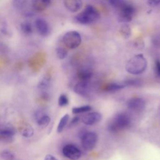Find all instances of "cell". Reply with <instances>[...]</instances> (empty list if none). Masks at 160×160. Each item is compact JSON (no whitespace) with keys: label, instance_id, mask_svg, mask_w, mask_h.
Returning <instances> with one entry per match:
<instances>
[{"label":"cell","instance_id":"7402d4cb","mask_svg":"<svg viewBox=\"0 0 160 160\" xmlns=\"http://www.w3.org/2000/svg\"><path fill=\"white\" fill-rule=\"evenodd\" d=\"M92 108L89 105H85V106H79V107H75L72 109V112L74 114H80V113H83L86 112H89L91 110Z\"/></svg>","mask_w":160,"mask_h":160},{"label":"cell","instance_id":"4316f807","mask_svg":"<svg viewBox=\"0 0 160 160\" xmlns=\"http://www.w3.org/2000/svg\"><path fill=\"white\" fill-rule=\"evenodd\" d=\"M34 134V129L31 126H26L22 131V135L25 138H30Z\"/></svg>","mask_w":160,"mask_h":160},{"label":"cell","instance_id":"1f68e13d","mask_svg":"<svg viewBox=\"0 0 160 160\" xmlns=\"http://www.w3.org/2000/svg\"><path fill=\"white\" fill-rule=\"evenodd\" d=\"M147 2L151 6H156L160 4V0H147Z\"/></svg>","mask_w":160,"mask_h":160},{"label":"cell","instance_id":"9a60e30c","mask_svg":"<svg viewBox=\"0 0 160 160\" xmlns=\"http://www.w3.org/2000/svg\"><path fill=\"white\" fill-rule=\"evenodd\" d=\"M119 34L124 39H128L131 35V28L127 23H123L119 28Z\"/></svg>","mask_w":160,"mask_h":160},{"label":"cell","instance_id":"52a82bcc","mask_svg":"<svg viewBox=\"0 0 160 160\" xmlns=\"http://www.w3.org/2000/svg\"><path fill=\"white\" fill-rule=\"evenodd\" d=\"M63 155L71 159V160H78L81 156V151L73 144H66L62 148Z\"/></svg>","mask_w":160,"mask_h":160},{"label":"cell","instance_id":"277c9868","mask_svg":"<svg viewBox=\"0 0 160 160\" xmlns=\"http://www.w3.org/2000/svg\"><path fill=\"white\" fill-rule=\"evenodd\" d=\"M62 42L68 48L75 49L81 44V37L78 31H70L64 34L62 37Z\"/></svg>","mask_w":160,"mask_h":160},{"label":"cell","instance_id":"8fae6325","mask_svg":"<svg viewBox=\"0 0 160 160\" xmlns=\"http://www.w3.org/2000/svg\"><path fill=\"white\" fill-rule=\"evenodd\" d=\"M63 2L66 9L71 12L78 11L82 6V0H63Z\"/></svg>","mask_w":160,"mask_h":160},{"label":"cell","instance_id":"d6a6232c","mask_svg":"<svg viewBox=\"0 0 160 160\" xmlns=\"http://www.w3.org/2000/svg\"><path fill=\"white\" fill-rule=\"evenodd\" d=\"M79 121V116H75L72 118L71 121L69 123V126H73L76 125Z\"/></svg>","mask_w":160,"mask_h":160},{"label":"cell","instance_id":"7c38bea8","mask_svg":"<svg viewBox=\"0 0 160 160\" xmlns=\"http://www.w3.org/2000/svg\"><path fill=\"white\" fill-rule=\"evenodd\" d=\"M74 91L82 96H86L90 92V87L86 81L76 84L74 87Z\"/></svg>","mask_w":160,"mask_h":160},{"label":"cell","instance_id":"484cf974","mask_svg":"<svg viewBox=\"0 0 160 160\" xmlns=\"http://www.w3.org/2000/svg\"><path fill=\"white\" fill-rule=\"evenodd\" d=\"M28 1V0H12V5L15 8L21 9L26 6Z\"/></svg>","mask_w":160,"mask_h":160},{"label":"cell","instance_id":"f546056e","mask_svg":"<svg viewBox=\"0 0 160 160\" xmlns=\"http://www.w3.org/2000/svg\"><path fill=\"white\" fill-rule=\"evenodd\" d=\"M46 114L45 112L42 109H38V111H36L34 113V118L35 120L37 121L38 119H39L41 117H42L43 115Z\"/></svg>","mask_w":160,"mask_h":160},{"label":"cell","instance_id":"ac0fdd59","mask_svg":"<svg viewBox=\"0 0 160 160\" xmlns=\"http://www.w3.org/2000/svg\"><path fill=\"white\" fill-rule=\"evenodd\" d=\"M69 114H64L61 118V119L59 120V123H58V125L57 126V132L58 133H60L61 132L64 128L66 127V126L67 125L68 122V121H69Z\"/></svg>","mask_w":160,"mask_h":160},{"label":"cell","instance_id":"d6986e66","mask_svg":"<svg viewBox=\"0 0 160 160\" xmlns=\"http://www.w3.org/2000/svg\"><path fill=\"white\" fill-rule=\"evenodd\" d=\"M125 87H126V86L124 84L113 82V83L108 84L106 86L105 89H106V91H109V92H115V91L121 90V89L124 88Z\"/></svg>","mask_w":160,"mask_h":160},{"label":"cell","instance_id":"6da1fadb","mask_svg":"<svg viewBox=\"0 0 160 160\" xmlns=\"http://www.w3.org/2000/svg\"><path fill=\"white\" fill-rule=\"evenodd\" d=\"M147 68V61L142 54H136L127 62L126 70L133 75H139L143 73Z\"/></svg>","mask_w":160,"mask_h":160},{"label":"cell","instance_id":"3957f363","mask_svg":"<svg viewBox=\"0 0 160 160\" xmlns=\"http://www.w3.org/2000/svg\"><path fill=\"white\" fill-rule=\"evenodd\" d=\"M131 119L128 114L124 112L117 114L108 125V129L111 132H118L129 128Z\"/></svg>","mask_w":160,"mask_h":160},{"label":"cell","instance_id":"f1b7e54d","mask_svg":"<svg viewBox=\"0 0 160 160\" xmlns=\"http://www.w3.org/2000/svg\"><path fill=\"white\" fill-rule=\"evenodd\" d=\"M123 84L127 86H139L141 85V81L138 79H131L126 80Z\"/></svg>","mask_w":160,"mask_h":160},{"label":"cell","instance_id":"30bf717a","mask_svg":"<svg viewBox=\"0 0 160 160\" xmlns=\"http://www.w3.org/2000/svg\"><path fill=\"white\" fill-rule=\"evenodd\" d=\"M102 118V116L99 112H91L86 114L82 118V122L86 125L92 126L99 122Z\"/></svg>","mask_w":160,"mask_h":160},{"label":"cell","instance_id":"7a4b0ae2","mask_svg":"<svg viewBox=\"0 0 160 160\" xmlns=\"http://www.w3.org/2000/svg\"><path fill=\"white\" fill-rule=\"evenodd\" d=\"M99 16L98 11L94 6L88 4L74 17V21L81 24H90L98 21Z\"/></svg>","mask_w":160,"mask_h":160},{"label":"cell","instance_id":"836d02e7","mask_svg":"<svg viewBox=\"0 0 160 160\" xmlns=\"http://www.w3.org/2000/svg\"><path fill=\"white\" fill-rule=\"evenodd\" d=\"M44 160H58L54 156L51 154H47L45 157Z\"/></svg>","mask_w":160,"mask_h":160},{"label":"cell","instance_id":"cb8c5ba5","mask_svg":"<svg viewBox=\"0 0 160 160\" xmlns=\"http://www.w3.org/2000/svg\"><path fill=\"white\" fill-rule=\"evenodd\" d=\"M1 156L3 160H13L15 158L14 154L9 150H4L1 154Z\"/></svg>","mask_w":160,"mask_h":160},{"label":"cell","instance_id":"d4e9b609","mask_svg":"<svg viewBox=\"0 0 160 160\" xmlns=\"http://www.w3.org/2000/svg\"><path fill=\"white\" fill-rule=\"evenodd\" d=\"M68 103L69 99L68 96L64 94H61L58 98V105L61 107H64L67 106Z\"/></svg>","mask_w":160,"mask_h":160},{"label":"cell","instance_id":"44dd1931","mask_svg":"<svg viewBox=\"0 0 160 160\" xmlns=\"http://www.w3.org/2000/svg\"><path fill=\"white\" fill-rule=\"evenodd\" d=\"M92 72L86 69L80 70L78 72V76L80 79L82 80V81H86L89 80L92 77Z\"/></svg>","mask_w":160,"mask_h":160},{"label":"cell","instance_id":"8992f818","mask_svg":"<svg viewBox=\"0 0 160 160\" xmlns=\"http://www.w3.org/2000/svg\"><path fill=\"white\" fill-rule=\"evenodd\" d=\"M98 136L94 132H88L84 134L81 137V144L84 149L91 151L93 149L97 143Z\"/></svg>","mask_w":160,"mask_h":160},{"label":"cell","instance_id":"ffe728a7","mask_svg":"<svg viewBox=\"0 0 160 160\" xmlns=\"http://www.w3.org/2000/svg\"><path fill=\"white\" fill-rule=\"evenodd\" d=\"M50 122H51V118L47 114L43 115L42 117H41L39 119H38L36 121V122L38 126L42 128L47 127L49 124Z\"/></svg>","mask_w":160,"mask_h":160},{"label":"cell","instance_id":"9c48e42d","mask_svg":"<svg viewBox=\"0 0 160 160\" xmlns=\"http://www.w3.org/2000/svg\"><path fill=\"white\" fill-rule=\"evenodd\" d=\"M34 26L38 34L42 37H46L50 32V28L48 22L42 19L38 18L34 22Z\"/></svg>","mask_w":160,"mask_h":160},{"label":"cell","instance_id":"5b68a950","mask_svg":"<svg viewBox=\"0 0 160 160\" xmlns=\"http://www.w3.org/2000/svg\"><path fill=\"white\" fill-rule=\"evenodd\" d=\"M135 13L136 9L134 6L127 2L122 7L119 9L118 21L122 23L131 22Z\"/></svg>","mask_w":160,"mask_h":160},{"label":"cell","instance_id":"4dcf8cb0","mask_svg":"<svg viewBox=\"0 0 160 160\" xmlns=\"http://www.w3.org/2000/svg\"><path fill=\"white\" fill-rule=\"evenodd\" d=\"M155 71L158 76H160V61L158 59L155 61Z\"/></svg>","mask_w":160,"mask_h":160},{"label":"cell","instance_id":"e0dca14e","mask_svg":"<svg viewBox=\"0 0 160 160\" xmlns=\"http://www.w3.org/2000/svg\"><path fill=\"white\" fill-rule=\"evenodd\" d=\"M49 84H50V77L48 76H45L38 82V88L41 91H44L49 88Z\"/></svg>","mask_w":160,"mask_h":160},{"label":"cell","instance_id":"603a6c76","mask_svg":"<svg viewBox=\"0 0 160 160\" xmlns=\"http://www.w3.org/2000/svg\"><path fill=\"white\" fill-rule=\"evenodd\" d=\"M56 53L57 57L59 59H64L66 58V56L68 55V51L64 48L58 47L56 48Z\"/></svg>","mask_w":160,"mask_h":160},{"label":"cell","instance_id":"4fadbf2b","mask_svg":"<svg viewBox=\"0 0 160 160\" xmlns=\"http://www.w3.org/2000/svg\"><path fill=\"white\" fill-rule=\"evenodd\" d=\"M51 4V0H32V7L36 12L46 10Z\"/></svg>","mask_w":160,"mask_h":160},{"label":"cell","instance_id":"2e32d148","mask_svg":"<svg viewBox=\"0 0 160 160\" xmlns=\"http://www.w3.org/2000/svg\"><path fill=\"white\" fill-rule=\"evenodd\" d=\"M20 29L25 35H30L32 32V24L28 21H23L20 24Z\"/></svg>","mask_w":160,"mask_h":160},{"label":"cell","instance_id":"5bb4252c","mask_svg":"<svg viewBox=\"0 0 160 160\" xmlns=\"http://www.w3.org/2000/svg\"><path fill=\"white\" fill-rule=\"evenodd\" d=\"M15 134V131L12 128H5L0 130V138L6 141H10Z\"/></svg>","mask_w":160,"mask_h":160},{"label":"cell","instance_id":"83f0119b","mask_svg":"<svg viewBox=\"0 0 160 160\" xmlns=\"http://www.w3.org/2000/svg\"><path fill=\"white\" fill-rule=\"evenodd\" d=\"M110 4L116 9H120L122 7L126 2L125 0H109Z\"/></svg>","mask_w":160,"mask_h":160},{"label":"cell","instance_id":"ba28073f","mask_svg":"<svg viewBox=\"0 0 160 160\" xmlns=\"http://www.w3.org/2000/svg\"><path fill=\"white\" fill-rule=\"evenodd\" d=\"M126 106L132 111L141 112L144 110L146 106V102L143 98H132L127 101Z\"/></svg>","mask_w":160,"mask_h":160}]
</instances>
